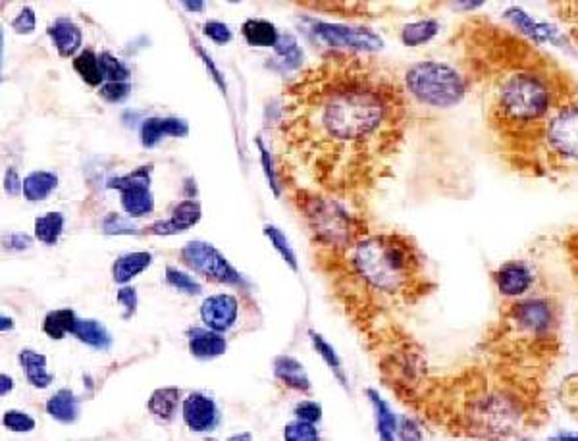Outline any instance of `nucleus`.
I'll list each match as a JSON object with an SVG mask.
<instances>
[{
    "label": "nucleus",
    "instance_id": "nucleus-1",
    "mask_svg": "<svg viewBox=\"0 0 578 441\" xmlns=\"http://www.w3.org/2000/svg\"><path fill=\"white\" fill-rule=\"evenodd\" d=\"M405 116L396 81L353 53L334 51L284 95L281 141L330 191L363 186L374 158L399 139Z\"/></svg>",
    "mask_w": 578,
    "mask_h": 441
},
{
    "label": "nucleus",
    "instance_id": "nucleus-2",
    "mask_svg": "<svg viewBox=\"0 0 578 441\" xmlns=\"http://www.w3.org/2000/svg\"><path fill=\"white\" fill-rule=\"evenodd\" d=\"M571 95L565 78L546 60L516 62L496 79L491 91L490 118L503 136L534 137L565 99Z\"/></svg>",
    "mask_w": 578,
    "mask_h": 441
},
{
    "label": "nucleus",
    "instance_id": "nucleus-3",
    "mask_svg": "<svg viewBox=\"0 0 578 441\" xmlns=\"http://www.w3.org/2000/svg\"><path fill=\"white\" fill-rule=\"evenodd\" d=\"M351 264L363 284L388 297H407L423 274V256L401 234L364 236L351 247Z\"/></svg>",
    "mask_w": 578,
    "mask_h": 441
},
{
    "label": "nucleus",
    "instance_id": "nucleus-4",
    "mask_svg": "<svg viewBox=\"0 0 578 441\" xmlns=\"http://www.w3.org/2000/svg\"><path fill=\"white\" fill-rule=\"evenodd\" d=\"M532 420V405L507 382H481L466 391L457 411V428L481 441H511Z\"/></svg>",
    "mask_w": 578,
    "mask_h": 441
},
{
    "label": "nucleus",
    "instance_id": "nucleus-5",
    "mask_svg": "<svg viewBox=\"0 0 578 441\" xmlns=\"http://www.w3.org/2000/svg\"><path fill=\"white\" fill-rule=\"evenodd\" d=\"M561 309L546 293H532L524 299L507 303L501 314V329L519 345L548 349L557 339Z\"/></svg>",
    "mask_w": 578,
    "mask_h": 441
},
{
    "label": "nucleus",
    "instance_id": "nucleus-6",
    "mask_svg": "<svg viewBox=\"0 0 578 441\" xmlns=\"http://www.w3.org/2000/svg\"><path fill=\"white\" fill-rule=\"evenodd\" d=\"M405 89L424 106L448 110L465 101L471 91V78L448 62L423 60L405 73Z\"/></svg>",
    "mask_w": 578,
    "mask_h": 441
},
{
    "label": "nucleus",
    "instance_id": "nucleus-7",
    "mask_svg": "<svg viewBox=\"0 0 578 441\" xmlns=\"http://www.w3.org/2000/svg\"><path fill=\"white\" fill-rule=\"evenodd\" d=\"M549 164H578V93L565 99L532 137Z\"/></svg>",
    "mask_w": 578,
    "mask_h": 441
},
{
    "label": "nucleus",
    "instance_id": "nucleus-8",
    "mask_svg": "<svg viewBox=\"0 0 578 441\" xmlns=\"http://www.w3.org/2000/svg\"><path fill=\"white\" fill-rule=\"evenodd\" d=\"M303 212L318 239L330 243L331 247L349 249L366 236L364 231L356 228V220L351 218L346 208L336 201L309 195V197H303Z\"/></svg>",
    "mask_w": 578,
    "mask_h": 441
},
{
    "label": "nucleus",
    "instance_id": "nucleus-9",
    "mask_svg": "<svg viewBox=\"0 0 578 441\" xmlns=\"http://www.w3.org/2000/svg\"><path fill=\"white\" fill-rule=\"evenodd\" d=\"M181 259L191 268L193 272L213 279V281H216V284H228V286H241L243 284L241 274L224 259V254L220 253L211 243L189 241L186 247L181 249Z\"/></svg>",
    "mask_w": 578,
    "mask_h": 441
},
{
    "label": "nucleus",
    "instance_id": "nucleus-10",
    "mask_svg": "<svg viewBox=\"0 0 578 441\" xmlns=\"http://www.w3.org/2000/svg\"><path fill=\"white\" fill-rule=\"evenodd\" d=\"M313 31L321 37L324 43L338 48V51H359V53H374L384 46L382 37L366 28L343 26V23H328V21H311Z\"/></svg>",
    "mask_w": 578,
    "mask_h": 441
},
{
    "label": "nucleus",
    "instance_id": "nucleus-11",
    "mask_svg": "<svg viewBox=\"0 0 578 441\" xmlns=\"http://www.w3.org/2000/svg\"><path fill=\"white\" fill-rule=\"evenodd\" d=\"M491 281H494L498 295L507 303H513L532 295L536 287V270L531 262L513 259L501 262L491 272Z\"/></svg>",
    "mask_w": 578,
    "mask_h": 441
},
{
    "label": "nucleus",
    "instance_id": "nucleus-12",
    "mask_svg": "<svg viewBox=\"0 0 578 441\" xmlns=\"http://www.w3.org/2000/svg\"><path fill=\"white\" fill-rule=\"evenodd\" d=\"M503 20H506L513 29L519 31L523 37L534 45H553V46H565L569 45L567 37L563 35L556 26H551L546 20H538L531 12H526L521 6H507L503 10Z\"/></svg>",
    "mask_w": 578,
    "mask_h": 441
},
{
    "label": "nucleus",
    "instance_id": "nucleus-13",
    "mask_svg": "<svg viewBox=\"0 0 578 441\" xmlns=\"http://www.w3.org/2000/svg\"><path fill=\"white\" fill-rule=\"evenodd\" d=\"M238 311H239V303L236 297L228 295V293H218V295H213L203 301L201 318L208 326V329L222 334L236 324Z\"/></svg>",
    "mask_w": 578,
    "mask_h": 441
},
{
    "label": "nucleus",
    "instance_id": "nucleus-14",
    "mask_svg": "<svg viewBox=\"0 0 578 441\" xmlns=\"http://www.w3.org/2000/svg\"><path fill=\"white\" fill-rule=\"evenodd\" d=\"M189 133V124L183 118L176 116H153L143 120L141 124V145L153 149L155 145L166 137H186Z\"/></svg>",
    "mask_w": 578,
    "mask_h": 441
},
{
    "label": "nucleus",
    "instance_id": "nucleus-15",
    "mask_svg": "<svg viewBox=\"0 0 578 441\" xmlns=\"http://www.w3.org/2000/svg\"><path fill=\"white\" fill-rule=\"evenodd\" d=\"M183 420L193 432H211L218 424L216 403L203 394H191L183 401Z\"/></svg>",
    "mask_w": 578,
    "mask_h": 441
},
{
    "label": "nucleus",
    "instance_id": "nucleus-16",
    "mask_svg": "<svg viewBox=\"0 0 578 441\" xmlns=\"http://www.w3.org/2000/svg\"><path fill=\"white\" fill-rule=\"evenodd\" d=\"M201 204L197 201H181L174 206L168 220H158L149 229L155 236H174L191 229L201 220Z\"/></svg>",
    "mask_w": 578,
    "mask_h": 441
},
{
    "label": "nucleus",
    "instance_id": "nucleus-17",
    "mask_svg": "<svg viewBox=\"0 0 578 441\" xmlns=\"http://www.w3.org/2000/svg\"><path fill=\"white\" fill-rule=\"evenodd\" d=\"M48 35H51V39L60 56L76 58L81 53L83 33H81V28L71 18H66V16L56 18L51 26H48Z\"/></svg>",
    "mask_w": 578,
    "mask_h": 441
},
{
    "label": "nucleus",
    "instance_id": "nucleus-18",
    "mask_svg": "<svg viewBox=\"0 0 578 441\" xmlns=\"http://www.w3.org/2000/svg\"><path fill=\"white\" fill-rule=\"evenodd\" d=\"M189 351L197 359H216L226 351V339L213 329H189Z\"/></svg>",
    "mask_w": 578,
    "mask_h": 441
},
{
    "label": "nucleus",
    "instance_id": "nucleus-19",
    "mask_svg": "<svg viewBox=\"0 0 578 441\" xmlns=\"http://www.w3.org/2000/svg\"><path fill=\"white\" fill-rule=\"evenodd\" d=\"M366 395H368V401H371V405L374 409L376 432H378L380 441H398L399 419L396 416V412L391 411V407L388 405V401H384V397L380 395L376 389H366Z\"/></svg>",
    "mask_w": 578,
    "mask_h": 441
},
{
    "label": "nucleus",
    "instance_id": "nucleus-20",
    "mask_svg": "<svg viewBox=\"0 0 578 441\" xmlns=\"http://www.w3.org/2000/svg\"><path fill=\"white\" fill-rule=\"evenodd\" d=\"M153 262V254L147 251H138V253H126L118 256L113 264V278L116 284H128L130 279L135 276H139L145 272L147 268Z\"/></svg>",
    "mask_w": 578,
    "mask_h": 441
},
{
    "label": "nucleus",
    "instance_id": "nucleus-21",
    "mask_svg": "<svg viewBox=\"0 0 578 441\" xmlns=\"http://www.w3.org/2000/svg\"><path fill=\"white\" fill-rule=\"evenodd\" d=\"M58 186V176L54 171L35 170L23 179V197L29 203H39L46 199Z\"/></svg>",
    "mask_w": 578,
    "mask_h": 441
},
{
    "label": "nucleus",
    "instance_id": "nucleus-22",
    "mask_svg": "<svg viewBox=\"0 0 578 441\" xmlns=\"http://www.w3.org/2000/svg\"><path fill=\"white\" fill-rule=\"evenodd\" d=\"M274 374L291 389H297V391L311 389V379L306 376L303 364L299 361H295L293 357H278L274 361Z\"/></svg>",
    "mask_w": 578,
    "mask_h": 441
},
{
    "label": "nucleus",
    "instance_id": "nucleus-23",
    "mask_svg": "<svg viewBox=\"0 0 578 441\" xmlns=\"http://www.w3.org/2000/svg\"><path fill=\"white\" fill-rule=\"evenodd\" d=\"M20 364L23 366V370H26L28 382L33 387L45 389V387H48V386L53 384V374L46 372V359H45V354L35 353L31 349H23L20 353Z\"/></svg>",
    "mask_w": 578,
    "mask_h": 441
},
{
    "label": "nucleus",
    "instance_id": "nucleus-24",
    "mask_svg": "<svg viewBox=\"0 0 578 441\" xmlns=\"http://www.w3.org/2000/svg\"><path fill=\"white\" fill-rule=\"evenodd\" d=\"M440 20L436 18H423L411 23H405L401 28V43L405 46H421L434 39L440 33Z\"/></svg>",
    "mask_w": 578,
    "mask_h": 441
},
{
    "label": "nucleus",
    "instance_id": "nucleus-25",
    "mask_svg": "<svg viewBox=\"0 0 578 441\" xmlns=\"http://www.w3.org/2000/svg\"><path fill=\"white\" fill-rule=\"evenodd\" d=\"M241 33L251 46H276L280 33L272 21L251 18L241 26Z\"/></svg>",
    "mask_w": 578,
    "mask_h": 441
},
{
    "label": "nucleus",
    "instance_id": "nucleus-26",
    "mask_svg": "<svg viewBox=\"0 0 578 441\" xmlns=\"http://www.w3.org/2000/svg\"><path fill=\"white\" fill-rule=\"evenodd\" d=\"M121 208L131 218H141L155 211V199L149 187H130L121 191Z\"/></svg>",
    "mask_w": 578,
    "mask_h": 441
},
{
    "label": "nucleus",
    "instance_id": "nucleus-27",
    "mask_svg": "<svg viewBox=\"0 0 578 441\" xmlns=\"http://www.w3.org/2000/svg\"><path fill=\"white\" fill-rule=\"evenodd\" d=\"M46 412L56 420L70 424L78 419L80 403L70 389H60L58 394H54L51 399L46 401Z\"/></svg>",
    "mask_w": 578,
    "mask_h": 441
},
{
    "label": "nucleus",
    "instance_id": "nucleus-28",
    "mask_svg": "<svg viewBox=\"0 0 578 441\" xmlns=\"http://www.w3.org/2000/svg\"><path fill=\"white\" fill-rule=\"evenodd\" d=\"M73 70H76L81 79L91 85V87H98L105 81V73L101 66V58L91 48H83V51L73 58Z\"/></svg>",
    "mask_w": 578,
    "mask_h": 441
},
{
    "label": "nucleus",
    "instance_id": "nucleus-29",
    "mask_svg": "<svg viewBox=\"0 0 578 441\" xmlns=\"http://www.w3.org/2000/svg\"><path fill=\"white\" fill-rule=\"evenodd\" d=\"M178 405H180V389L176 387L156 389L149 399V411L163 422H170L174 419Z\"/></svg>",
    "mask_w": 578,
    "mask_h": 441
},
{
    "label": "nucleus",
    "instance_id": "nucleus-30",
    "mask_svg": "<svg viewBox=\"0 0 578 441\" xmlns=\"http://www.w3.org/2000/svg\"><path fill=\"white\" fill-rule=\"evenodd\" d=\"M73 336L85 345H91L95 349H108L110 343H113L106 328L96 320H78L76 328H73Z\"/></svg>",
    "mask_w": 578,
    "mask_h": 441
},
{
    "label": "nucleus",
    "instance_id": "nucleus-31",
    "mask_svg": "<svg viewBox=\"0 0 578 441\" xmlns=\"http://www.w3.org/2000/svg\"><path fill=\"white\" fill-rule=\"evenodd\" d=\"M64 231V214L46 212L35 220V237L45 245H56Z\"/></svg>",
    "mask_w": 578,
    "mask_h": 441
},
{
    "label": "nucleus",
    "instance_id": "nucleus-32",
    "mask_svg": "<svg viewBox=\"0 0 578 441\" xmlns=\"http://www.w3.org/2000/svg\"><path fill=\"white\" fill-rule=\"evenodd\" d=\"M76 312L71 309H60L48 312L45 318L43 329L48 337L53 339H63L66 334H73V328H76Z\"/></svg>",
    "mask_w": 578,
    "mask_h": 441
},
{
    "label": "nucleus",
    "instance_id": "nucleus-33",
    "mask_svg": "<svg viewBox=\"0 0 578 441\" xmlns=\"http://www.w3.org/2000/svg\"><path fill=\"white\" fill-rule=\"evenodd\" d=\"M151 174H153V166H139L138 170L130 171L126 176H120V178H113L108 179V187L110 189H118L120 193L126 191L130 187H149L151 186Z\"/></svg>",
    "mask_w": 578,
    "mask_h": 441
},
{
    "label": "nucleus",
    "instance_id": "nucleus-34",
    "mask_svg": "<svg viewBox=\"0 0 578 441\" xmlns=\"http://www.w3.org/2000/svg\"><path fill=\"white\" fill-rule=\"evenodd\" d=\"M264 236L270 239V243H272V247L280 253L281 259L288 262V266L291 268V270L297 272L299 270L297 254H295L288 237L281 234V229H278L276 226H264Z\"/></svg>",
    "mask_w": 578,
    "mask_h": 441
},
{
    "label": "nucleus",
    "instance_id": "nucleus-35",
    "mask_svg": "<svg viewBox=\"0 0 578 441\" xmlns=\"http://www.w3.org/2000/svg\"><path fill=\"white\" fill-rule=\"evenodd\" d=\"M276 54L284 60V64H288L289 68H297L301 66V60H303V51L297 43V39L291 33H284L280 35V39L276 43Z\"/></svg>",
    "mask_w": 578,
    "mask_h": 441
},
{
    "label": "nucleus",
    "instance_id": "nucleus-36",
    "mask_svg": "<svg viewBox=\"0 0 578 441\" xmlns=\"http://www.w3.org/2000/svg\"><path fill=\"white\" fill-rule=\"evenodd\" d=\"M101 58V66H103V73H105V83L106 81H113V83H126L130 79V68L121 62L118 56H114L113 53H101L98 54Z\"/></svg>",
    "mask_w": 578,
    "mask_h": 441
},
{
    "label": "nucleus",
    "instance_id": "nucleus-37",
    "mask_svg": "<svg viewBox=\"0 0 578 441\" xmlns=\"http://www.w3.org/2000/svg\"><path fill=\"white\" fill-rule=\"evenodd\" d=\"M309 337H311V341H313L314 349H316L318 353H321V357L326 361V364H328L330 369L336 372V376L341 379V384H348V379H346V376H343V370H341V361H339V357L336 354V351L328 345L326 339H324L321 334L313 332V329L309 332Z\"/></svg>",
    "mask_w": 578,
    "mask_h": 441
},
{
    "label": "nucleus",
    "instance_id": "nucleus-38",
    "mask_svg": "<svg viewBox=\"0 0 578 441\" xmlns=\"http://www.w3.org/2000/svg\"><path fill=\"white\" fill-rule=\"evenodd\" d=\"M166 281L172 287H176L181 293H188V295H199V293L203 291L199 281L191 278L189 274L178 270V268H174V266L166 268Z\"/></svg>",
    "mask_w": 578,
    "mask_h": 441
},
{
    "label": "nucleus",
    "instance_id": "nucleus-39",
    "mask_svg": "<svg viewBox=\"0 0 578 441\" xmlns=\"http://www.w3.org/2000/svg\"><path fill=\"white\" fill-rule=\"evenodd\" d=\"M284 439L286 441H321V436H318L314 424L295 420L286 426Z\"/></svg>",
    "mask_w": 578,
    "mask_h": 441
},
{
    "label": "nucleus",
    "instance_id": "nucleus-40",
    "mask_svg": "<svg viewBox=\"0 0 578 441\" xmlns=\"http://www.w3.org/2000/svg\"><path fill=\"white\" fill-rule=\"evenodd\" d=\"M103 229H105V234L108 236H114V234H139L138 228H135L130 220L126 218H121L120 214H108L105 218V222H103Z\"/></svg>",
    "mask_w": 578,
    "mask_h": 441
},
{
    "label": "nucleus",
    "instance_id": "nucleus-41",
    "mask_svg": "<svg viewBox=\"0 0 578 441\" xmlns=\"http://www.w3.org/2000/svg\"><path fill=\"white\" fill-rule=\"evenodd\" d=\"M4 426L12 432H31L35 428V420L29 414L20 411H8L3 419Z\"/></svg>",
    "mask_w": 578,
    "mask_h": 441
},
{
    "label": "nucleus",
    "instance_id": "nucleus-42",
    "mask_svg": "<svg viewBox=\"0 0 578 441\" xmlns=\"http://www.w3.org/2000/svg\"><path fill=\"white\" fill-rule=\"evenodd\" d=\"M256 146H258V151H261V161H263V168H264V174H266V179L270 183V187H272L274 195L276 197H280L281 195V189H280V183L276 179V170H274V162H272V156H270V151L264 146L263 139L261 137H256Z\"/></svg>",
    "mask_w": 578,
    "mask_h": 441
},
{
    "label": "nucleus",
    "instance_id": "nucleus-43",
    "mask_svg": "<svg viewBox=\"0 0 578 441\" xmlns=\"http://www.w3.org/2000/svg\"><path fill=\"white\" fill-rule=\"evenodd\" d=\"M205 35L206 37H211V39L218 45H226L231 41V37H233V31L231 28L228 26V23L224 21H218V20H208L205 21Z\"/></svg>",
    "mask_w": 578,
    "mask_h": 441
},
{
    "label": "nucleus",
    "instance_id": "nucleus-44",
    "mask_svg": "<svg viewBox=\"0 0 578 441\" xmlns=\"http://www.w3.org/2000/svg\"><path fill=\"white\" fill-rule=\"evenodd\" d=\"M130 81L126 83H113V81H106L101 85V89H98V95L103 96L105 101L108 103H120L124 101L126 96L130 95Z\"/></svg>",
    "mask_w": 578,
    "mask_h": 441
},
{
    "label": "nucleus",
    "instance_id": "nucleus-45",
    "mask_svg": "<svg viewBox=\"0 0 578 441\" xmlns=\"http://www.w3.org/2000/svg\"><path fill=\"white\" fill-rule=\"evenodd\" d=\"M35 23H37V20H35V10L31 6H23L18 12V14H16V18L12 20L10 26H12V29H14L16 33H26V35H29V33L35 31Z\"/></svg>",
    "mask_w": 578,
    "mask_h": 441
},
{
    "label": "nucleus",
    "instance_id": "nucleus-46",
    "mask_svg": "<svg viewBox=\"0 0 578 441\" xmlns=\"http://www.w3.org/2000/svg\"><path fill=\"white\" fill-rule=\"evenodd\" d=\"M398 439L399 441H423V430L411 416H401L399 428H398Z\"/></svg>",
    "mask_w": 578,
    "mask_h": 441
},
{
    "label": "nucleus",
    "instance_id": "nucleus-47",
    "mask_svg": "<svg viewBox=\"0 0 578 441\" xmlns=\"http://www.w3.org/2000/svg\"><path fill=\"white\" fill-rule=\"evenodd\" d=\"M295 416H297V420L314 424L323 419V407L313 401H303L297 407H295Z\"/></svg>",
    "mask_w": 578,
    "mask_h": 441
},
{
    "label": "nucleus",
    "instance_id": "nucleus-48",
    "mask_svg": "<svg viewBox=\"0 0 578 441\" xmlns=\"http://www.w3.org/2000/svg\"><path fill=\"white\" fill-rule=\"evenodd\" d=\"M3 243H4V249L8 251H28L31 247L33 239L26 234H20V231H12V234L4 236Z\"/></svg>",
    "mask_w": 578,
    "mask_h": 441
},
{
    "label": "nucleus",
    "instance_id": "nucleus-49",
    "mask_svg": "<svg viewBox=\"0 0 578 441\" xmlns=\"http://www.w3.org/2000/svg\"><path fill=\"white\" fill-rule=\"evenodd\" d=\"M118 303L126 309L124 318H130L135 312V309H138V291L133 287H121L118 291Z\"/></svg>",
    "mask_w": 578,
    "mask_h": 441
},
{
    "label": "nucleus",
    "instance_id": "nucleus-50",
    "mask_svg": "<svg viewBox=\"0 0 578 441\" xmlns=\"http://www.w3.org/2000/svg\"><path fill=\"white\" fill-rule=\"evenodd\" d=\"M4 189L8 195H20V191H23V181L20 179L16 168H6V174H4Z\"/></svg>",
    "mask_w": 578,
    "mask_h": 441
},
{
    "label": "nucleus",
    "instance_id": "nucleus-51",
    "mask_svg": "<svg viewBox=\"0 0 578 441\" xmlns=\"http://www.w3.org/2000/svg\"><path fill=\"white\" fill-rule=\"evenodd\" d=\"M197 53H199V56L203 58V62H205L206 70L213 73V79H214V81L218 83V87H220V89H222V91H226V81H224V78H222V73H220V70H218V68L214 66L213 58H211V56H208V54H206V53L203 51L201 45H197Z\"/></svg>",
    "mask_w": 578,
    "mask_h": 441
},
{
    "label": "nucleus",
    "instance_id": "nucleus-52",
    "mask_svg": "<svg viewBox=\"0 0 578 441\" xmlns=\"http://www.w3.org/2000/svg\"><path fill=\"white\" fill-rule=\"evenodd\" d=\"M542 441H578V432H573V430H563V432H557V434H553Z\"/></svg>",
    "mask_w": 578,
    "mask_h": 441
},
{
    "label": "nucleus",
    "instance_id": "nucleus-53",
    "mask_svg": "<svg viewBox=\"0 0 578 441\" xmlns=\"http://www.w3.org/2000/svg\"><path fill=\"white\" fill-rule=\"evenodd\" d=\"M0 384H3V387H0V395H3V397L8 395L12 391V386H14V382H12V378L6 376V374L0 376Z\"/></svg>",
    "mask_w": 578,
    "mask_h": 441
},
{
    "label": "nucleus",
    "instance_id": "nucleus-54",
    "mask_svg": "<svg viewBox=\"0 0 578 441\" xmlns=\"http://www.w3.org/2000/svg\"><path fill=\"white\" fill-rule=\"evenodd\" d=\"M183 8H188L191 12H203L205 4L203 3H183Z\"/></svg>",
    "mask_w": 578,
    "mask_h": 441
},
{
    "label": "nucleus",
    "instance_id": "nucleus-55",
    "mask_svg": "<svg viewBox=\"0 0 578 441\" xmlns=\"http://www.w3.org/2000/svg\"><path fill=\"white\" fill-rule=\"evenodd\" d=\"M228 441H251V434H238V436H231Z\"/></svg>",
    "mask_w": 578,
    "mask_h": 441
},
{
    "label": "nucleus",
    "instance_id": "nucleus-56",
    "mask_svg": "<svg viewBox=\"0 0 578 441\" xmlns=\"http://www.w3.org/2000/svg\"><path fill=\"white\" fill-rule=\"evenodd\" d=\"M0 320H3V332H6V329H12V320H10V318L3 316V318H0Z\"/></svg>",
    "mask_w": 578,
    "mask_h": 441
},
{
    "label": "nucleus",
    "instance_id": "nucleus-57",
    "mask_svg": "<svg viewBox=\"0 0 578 441\" xmlns=\"http://www.w3.org/2000/svg\"><path fill=\"white\" fill-rule=\"evenodd\" d=\"M573 251H574V259H576V264H578V241L573 245V247H571Z\"/></svg>",
    "mask_w": 578,
    "mask_h": 441
},
{
    "label": "nucleus",
    "instance_id": "nucleus-58",
    "mask_svg": "<svg viewBox=\"0 0 578 441\" xmlns=\"http://www.w3.org/2000/svg\"><path fill=\"white\" fill-rule=\"evenodd\" d=\"M519 441H531V439H519Z\"/></svg>",
    "mask_w": 578,
    "mask_h": 441
}]
</instances>
